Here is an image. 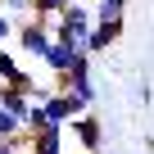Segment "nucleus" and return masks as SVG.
Listing matches in <instances>:
<instances>
[{
	"mask_svg": "<svg viewBox=\"0 0 154 154\" xmlns=\"http://www.w3.org/2000/svg\"><path fill=\"white\" fill-rule=\"evenodd\" d=\"M91 23H95L91 5H82V0H68V5L59 9V18H54V27H50V36H54V41H63V45H77V50H82V41H86Z\"/></svg>",
	"mask_w": 154,
	"mask_h": 154,
	"instance_id": "obj_1",
	"label": "nucleus"
},
{
	"mask_svg": "<svg viewBox=\"0 0 154 154\" xmlns=\"http://www.w3.org/2000/svg\"><path fill=\"white\" fill-rule=\"evenodd\" d=\"M50 27H54V18H27V23H18L14 32H18V45H23L32 59H41V50L54 41V36H50Z\"/></svg>",
	"mask_w": 154,
	"mask_h": 154,
	"instance_id": "obj_2",
	"label": "nucleus"
},
{
	"mask_svg": "<svg viewBox=\"0 0 154 154\" xmlns=\"http://www.w3.org/2000/svg\"><path fill=\"white\" fill-rule=\"evenodd\" d=\"M41 113H45V118H50L54 127H63L68 118H77V113H86V109L77 104V100H72L68 91H54V86H50V91L41 95Z\"/></svg>",
	"mask_w": 154,
	"mask_h": 154,
	"instance_id": "obj_3",
	"label": "nucleus"
},
{
	"mask_svg": "<svg viewBox=\"0 0 154 154\" xmlns=\"http://www.w3.org/2000/svg\"><path fill=\"white\" fill-rule=\"evenodd\" d=\"M122 36V18H95L91 23V32H86V41H82V54H100V50H109L113 41Z\"/></svg>",
	"mask_w": 154,
	"mask_h": 154,
	"instance_id": "obj_4",
	"label": "nucleus"
},
{
	"mask_svg": "<svg viewBox=\"0 0 154 154\" xmlns=\"http://www.w3.org/2000/svg\"><path fill=\"white\" fill-rule=\"evenodd\" d=\"M59 82H54V91H68L82 109H91L95 104V82H91V72H54Z\"/></svg>",
	"mask_w": 154,
	"mask_h": 154,
	"instance_id": "obj_5",
	"label": "nucleus"
},
{
	"mask_svg": "<svg viewBox=\"0 0 154 154\" xmlns=\"http://www.w3.org/2000/svg\"><path fill=\"white\" fill-rule=\"evenodd\" d=\"M63 127H68V136L82 140V149H86V154H100V145H104V140H100V122L91 118V109H86V113H77V118H68Z\"/></svg>",
	"mask_w": 154,
	"mask_h": 154,
	"instance_id": "obj_6",
	"label": "nucleus"
},
{
	"mask_svg": "<svg viewBox=\"0 0 154 154\" xmlns=\"http://www.w3.org/2000/svg\"><path fill=\"white\" fill-rule=\"evenodd\" d=\"M27 149L32 154H63V127H41V131H32L27 136Z\"/></svg>",
	"mask_w": 154,
	"mask_h": 154,
	"instance_id": "obj_7",
	"label": "nucleus"
},
{
	"mask_svg": "<svg viewBox=\"0 0 154 154\" xmlns=\"http://www.w3.org/2000/svg\"><path fill=\"white\" fill-rule=\"evenodd\" d=\"M72 54H77V45H63V41H50V45L41 50V63H45L50 72H63V68L72 63Z\"/></svg>",
	"mask_w": 154,
	"mask_h": 154,
	"instance_id": "obj_8",
	"label": "nucleus"
},
{
	"mask_svg": "<svg viewBox=\"0 0 154 154\" xmlns=\"http://www.w3.org/2000/svg\"><path fill=\"white\" fill-rule=\"evenodd\" d=\"M0 140H23V145H27V131H23V122H18L14 113H5V109H0Z\"/></svg>",
	"mask_w": 154,
	"mask_h": 154,
	"instance_id": "obj_9",
	"label": "nucleus"
},
{
	"mask_svg": "<svg viewBox=\"0 0 154 154\" xmlns=\"http://www.w3.org/2000/svg\"><path fill=\"white\" fill-rule=\"evenodd\" d=\"M0 9H5L9 23H27L32 18V0H0Z\"/></svg>",
	"mask_w": 154,
	"mask_h": 154,
	"instance_id": "obj_10",
	"label": "nucleus"
},
{
	"mask_svg": "<svg viewBox=\"0 0 154 154\" xmlns=\"http://www.w3.org/2000/svg\"><path fill=\"white\" fill-rule=\"evenodd\" d=\"M68 0H32V18H59V9Z\"/></svg>",
	"mask_w": 154,
	"mask_h": 154,
	"instance_id": "obj_11",
	"label": "nucleus"
},
{
	"mask_svg": "<svg viewBox=\"0 0 154 154\" xmlns=\"http://www.w3.org/2000/svg\"><path fill=\"white\" fill-rule=\"evenodd\" d=\"M122 9H127V0H95V18H122Z\"/></svg>",
	"mask_w": 154,
	"mask_h": 154,
	"instance_id": "obj_12",
	"label": "nucleus"
},
{
	"mask_svg": "<svg viewBox=\"0 0 154 154\" xmlns=\"http://www.w3.org/2000/svg\"><path fill=\"white\" fill-rule=\"evenodd\" d=\"M23 149H27L23 140H0V154H23Z\"/></svg>",
	"mask_w": 154,
	"mask_h": 154,
	"instance_id": "obj_13",
	"label": "nucleus"
},
{
	"mask_svg": "<svg viewBox=\"0 0 154 154\" xmlns=\"http://www.w3.org/2000/svg\"><path fill=\"white\" fill-rule=\"evenodd\" d=\"M9 32H14V23H9V18H5V9H0V41H5V36H9Z\"/></svg>",
	"mask_w": 154,
	"mask_h": 154,
	"instance_id": "obj_14",
	"label": "nucleus"
},
{
	"mask_svg": "<svg viewBox=\"0 0 154 154\" xmlns=\"http://www.w3.org/2000/svg\"><path fill=\"white\" fill-rule=\"evenodd\" d=\"M23 154H32V149H23Z\"/></svg>",
	"mask_w": 154,
	"mask_h": 154,
	"instance_id": "obj_15",
	"label": "nucleus"
}]
</instances>
